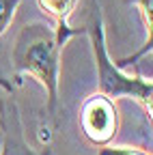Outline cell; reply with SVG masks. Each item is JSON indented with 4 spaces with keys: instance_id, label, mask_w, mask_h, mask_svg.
<instances>
[{
    "instance_id": "cell-1",
    "label": "cell",
    "mask_w": 153,
    "mask_h": 155,
    "mask_svg": "<svg viewBox=\"0 0 153 155\" xmlns=\"http://www.w3.org/2000/svg\"><path fill=\"white\" fill-rule=\"evenodd\" d=\"M84 35V28L67 24L32 22L17 32L11 61L20 75H30L45 88V112L58 125V84H61V54L69 39Z\"/></svg>"
},
{
    "instance_id": "cell-2",
    "label": "cell",
    "mask_w": 153,
    "mask_h": 155,
    "mask_svg": "<svg viewBox=\"0 0 153 155\" xmlns=\"http://www.w3.org/2000/svg\"><path fill=\"white\" fill-rule=\"evenodd\" d=\"M91 37V50L95 71H97V93L110 97V99H134L145 112V116L151 123L153 114V84L151 80L138 75V73H125L121 67L112 63L106 45V30H104V15L99 5L95 2L93 11L88 15V24L84 28Z\"/></svg>"
},
{
    "instance_id": "cell-3",
    "label": "cell",
    "mask_w": 153,
    "mask_h": 155,
    "mask_svg": "<svg viewBox=\"0 0 153 155\" xmlns=\"http://www.w3.org/2000/svg\"><path fill=\"white\" fill-rule=\"evenodd\" d=\"M121 116L114 99L95 93L82 101L80 106V129L84 138L95 147L110 144L119 134Z\"/></svg>"
},
{
    "instance_id": "cell-4",
    "label": "cell",
    "mask_w": 153,
    "mask_h": 155,
    "mask_svg": "<svg viewBox=\"0 0 153 155\" xmlns=\"http://www.w3.org/2000/svg\"><path fill=\"white\" fill-rule=\"evenodd\" d=\"M0 131H2L0 155H41L26 142L20 108L13 99H0Z\"/></svg>"
},
{
    "instance_id": "cell-5",
    "label": "cell",
    "mask_w": 153,
    "mask_h": 155,
    "mask_svg": "<svg viewBox=\"0 0 153 155\" xmlns=\"http://www.w3.org/2000/svg\"><path fill=\"white\" fill-rule=\"evenodd\" d=\"M127 2H131L138 9V13H140V22H142V28H145V43H142V48L136 54L125 56V58H121V61H114V65L121 67V69L136 65L142 56H147L153 50V0H127Z\"/></svg>"
},
{
    "instance_id": "cell-6",
    "label": "cell",
    "mask_w": 153,
    "mask_h": 155,
    "mask_svg": "<svg viewBox=\"0 0 153 155\" xmlns=\"http://www.w3.org/2000/svg\"><path fill=\"white\" fill-rule=\"evenodd\" d=\"M37 5L54 24H67L78 0H37Z\"/></svg>"
},
{
    "instance_id": "cell-7",
    "label": "cell",
    "mask_w": 153,
    "mask_h": 155,
    "mask_svg": "<svg viewBox=\"0 0 153 155\" xmlns=\"http://www.w3.org/2000/svg\"><path fill=\"white\" fill-rule=\"evenodd\" d=\"M24 0H0V35H5L7 28L11 26L13 17H15V11Z\"/></svg>"
},
{
    "instance_id": "cell-8",
    "label": "cell",
    "mask_w": 153,
    "mask_h": 155,
    "mask_svg": "<svg viewBox=\"0 0 153 155\" xmlns=\"http://www.w3.org/2000/svg\"><path fill=\"white\" fill-rule=\"evenodd\" d=\"M99 155H151L142 149H134V147H99Z\"/></svg>"
},
{
    "instance_id": "cell-9",
    "label": "cell",
    "mask_w": 153,
    "mask_h": 155,
    "mask_svg": "<svg viewBox=\"0 0 153 155\" xmlns=\"http://www.w3.org/2000/svg\"><path fill=\"white\" fill-rule=\"evenodd\" d=\"M0 88H2L7 95H13V91H15V86L11 84V80H7V78H2V75H0Z\"/></svg>"
}]
</instances>
